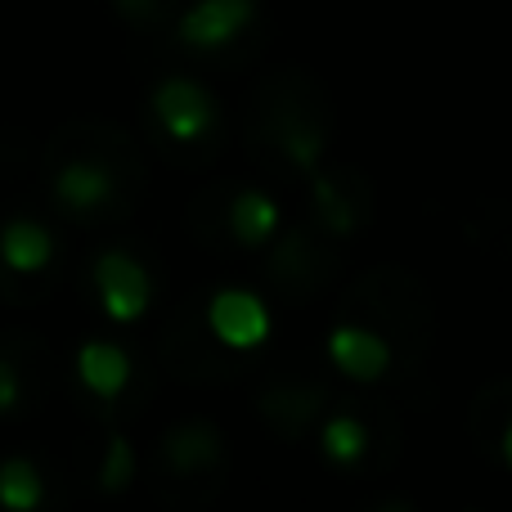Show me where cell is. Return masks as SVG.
<instances>
[{"mask_svg":"<svg viewBox=\"0 0 512 512\" xmlns=\"http://www.w3.org/2000/svg\"><path fill=\"white\" fill-rule=\"evenodd\" d=\"M45 189L59 216L86 230L131 221L144 194V153L122 126L77 117L63 122L45 144Z\"/></svg>","mask_w":512,"mask_h":512,"instance_id":"6da1fadb","label":"cell"},{"mask_svg":"<svg viewBox=\"0 0 512 512\" xmlns=\"http://www.w3.org/2000/svg\"><path fill=\"white\" fill-rule=\"evenodd\" d=\"M324 351H328V364L355 382H378V378H387V369L396 364V351H391V342L378 328L360 324V319H342V315H337Z\"/></svg>","mask_w":512,"mask_h":512,"instance_id":"7c38bea8","label":"cell"},{"mask_svg":"<svg viewBox=\"0 0 512 512\" xmlns=\"http://www.w3.org/2000/svg\"><path fill=\"white\" fill-rule=\"evenodd\" d=\"M333 405H337L333 387H328L324 378H310V373L274 378V382H265L261 396H256V414H261L265 427L288 445L306 441V432L319 427V418H324Z\"/></svg>","mask_w":512,"mask_h":512,"instance_id":"30bf717a","label":"cell"},{"mask_svg":"<svg viewBox=\"0 0 512 512\" xmlns=\"http://www.w3.org/2000/svg\"><path fill=\"white\" fill-rule=\"evenodd\" d=\"M27 364L18 360L14 346H0V414H18L27 400Z\"/></svg>","mask_w":512,"mask_h":512,"instance_id":"ffe728a7","label":"cell"},{"mask_svg":"<svg viewBox=\"0 0 512 512\" xmlns=\"http://www.w3.org/2000/svg\"><path fill=\"white\" fill-rule=\"evenodd\" d=\"M342 319H360V324L378 328L391 342L400 369H418L423 351L432 342V297L409 274L405 265H373L342 301H337Z\"/></svg>","mask_w":512,"mask_h":512,"instance_id":"3957f363","label":"cell"},{"mask_svg":"<svg viewBox=\"0 0 512 512\" xmlns=\"http://www.w3.org/2000/svg\"><path fill=\"white\" fill-rule=\"evenodd\" d=\"M135 477V450L126 445V436H113L104 454V468H99V486L104 490H122Z\"/></svg>","mask_w":512,"mask_h":512,"instance_id":"44dd1931","label":"cell"},{"mask_svg":"<svg viewBox=\"0 0 512 512\" xmlns=\"http://www.w3.org/2000/svg\"><path fill=\"white\" fill-rule=\"evenodd\" d=\"M472 441L499 463V468L512 472V378H499L472 400Z\"/></svg>","mask_w":512,"mask_h":512,"instance_id":"9a60e30c","label":"cell"},{"mask_svg":"<svg viewBox=\"0 0 512 512\" xmlns=\"http://www.w3.org/2000/svg\"><path fill=\"white\" fill-rule=\"evenodd\" d=\"M149 126L158 153L176 167H203L221 149V99L194 77H162L149 90Z\"/></svg>","mask_w":512,"mask_h":512,"instance_id":"5b68a950","label":"cell"},{"mask_svg":"<svg viewBox=\"0 0 512 512\" xmlns=\"http://www.w3.org/2000/svg\"><path fill=\"white\" fill-rule=\"evenodd\" d=\"M333 144V104L310 72L283 68L252 90L248 149L279 176H315Z\"/></svg>","mask_w":512,"mask_h":512,"instance_id":"7a4b0ae2","label":"cell"},{"mask_svg":"<svg viewBox=\"0 0 512 512\" xmlns=\"http://www.w3.org/2000/svg\"><path fill=\"white\" fill-rule=\"evenodd\" d=\"M230 477V445L225 432L207 418H185L167 427L153 445L149 486L167 508H207Z\"/></svg>","mask_w":512,"mask_h":512,"instance_id":"277c9868","label":"cell"},{"mask_svg":"<svg viewBox=\"0 0 512 512\" xmlns=\"http://www.w3.org/2000/svg\"><path fill=\"white\" fill-rule=\"evenodd\" d=\"M45 499V481H41V468L32 459H5L0 463V504L14 508V512H27Z\"/></svg>","mask_w":512,"mask_h":512,"instance_id":"ac0fdd59","label":"cell"},{"mask_svg":"<svg viewBox=\"0 0 512 512\" xmlns=\"http://www.w3.org/2000/svg\"><path fill=\"white\" fill-rule=\"evenodd\" d=\"M59 270L63 256L50 225L32 221V216H14L0 225V301L32 306L54 288Z\"/></svg>","mask_w":512,"mask_h":512,"instance_id":"8992f818","label":"cell"},{"mask_svg":"<svg viewBox=\"0 0 512 512\" xmlns=\"http://www.w3.org/2000/svg\"><path fill=\"white\" fill-rule=\"evenodd\" d=\"M337 248H342V239H333L328 230H319L315 221L297 225V230H283L279 243H274L270 261H265V279H270V288L279 292L283 301H310L324 292V283L333 279L337 270Z\"/></svg>","mask_w":512,"mask_h":512,"instance_id":"ba28073f","label":"cell"},{"mask_svg":"<svg viewBox=\"0 0 512 512\" xmlns=\"http://www.w3.org/2000/svg\"><path fill=\"white\" fill-rule=\"evenodd\" d=\"M113 14L131 32H158L171 18H180V0H113Z\"/></svg>","mask_w":512,"mask_h":512,"instance_id":"d6986e66","label":"cell"},{"mask_svg":"<svg viewBox=\"0 0 512 512\" xmlns=\"http://www.w3.org/2000/svg\"><path fill=\"white\" fill-rule=\"evenodd\" d=\"M373 216V180L351 162H333L310 176V221L328 230L333 239H355L369 230Z\"/></svg>","mask_w":512,"mask_h":512,"instance_id":"9c48e42d","label":"cell"},{"mask_svg":"<svg viewBox=\"0 0 512 512\" xmlns=\"http://www.w3.org/2000/svg\"><path fill=\"white\" fill-rule=\"evenodd\" d=\"M319 450L333 468L355 472L373 450V427L360 409L351 405H333L324 418H319Z\"/></svg>","mask_w":512,"mask_h":512,"instance_id":"2e32d148","label":"cell"},{"mask_svg":"<svg viewBox=\"0 0 512 512\" xmlns=\"http://www.w3.org/2000/svg\"><path fill=\"white\" fill-rule=\"evenodd\" d=\"M198 203L212 207V221L207 216H189V230H207L203 243L207 248H221L225 243H234V248H265V243L274 239V234L283 230V216H279V203H274L265 189H248V185H221V189H207V194H198Z\"/></svg>","mask_w":512,"mask_h":512,"instance_id":"52a82bcc","label":"cell"},{"mask_svg":"<svg viewBox=\"0 0 512 512\" xmlns=\"http://www.w3.org/2000/svg\"><path fill=\"white\" fill-rule=\"evenodd\" d=\"M77 378L95 400H117L131 382V355L113 342H86L77 351Z\"/></svg>","mask_w":512,"mask_h":512,"instance_id":"e0dca14e","label":"cell"},{"mask_svg":"<svg viewBox=\"0 0 512 512\" xmlns=\"http://www.w3.org/2000/svg\"><path fill=\"white\" fill-rule=\"evenodd\" d=\"M95 288H99V306L108 319L117 324H135L153 301V283L149 270L135 261L131 252H104L95 261Z\"/></svg>","mask_w":512,"mask_h":512,"instance_id":"4fadbf2b","label":"cell"},{"mask_svg":"<svg viewBox=\"0 0 512 512\" xmlns=\"http://www.w3.org/2000/svg\"><path fill=\"white\" fill-rule=\"evenodd\" d=\"M203 319L216 333V342L230 346L234 355L256 351V346L270 337V310H265V301L248 288H221Z\"/></svg>","mask_w":512,"mask_h":512,"instance_id":"5bb4252c","label":"cell"},{"mask_svg":"<svg viewBox=\"0 0 512 512\" xmlns=\"http://www.w3.org/2000/svg\"><path fill=\"white\" fill-rule=\"evenodd\" d=\"M261 0H198L176 18V36L189 54H221L256 27Z\"/></svg>","mask_w":512,"mask_h":512,"instance_id":"8fae6325","label":"cell"}]
</instances>
